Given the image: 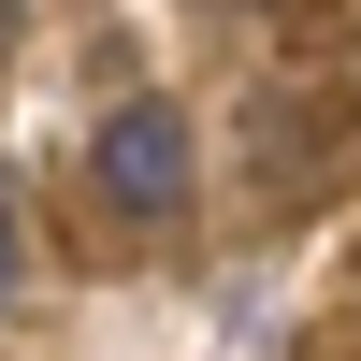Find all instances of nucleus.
<instances>
[{
  "label": "nucleus",
  "mask_w": 361,
  "mask_h": 361,
  "mask_svg": "<svg viewBox=\"0 0 361 361\" xmlns=\"http://www.w3.org/2000/svg\"><path fill=\"white\" fill-rule=\"evenodd\" d=\"M87 173H102V202L116 217H188V102H116L102 116V145H87Z\"/></svg>",
  "instance_id": "nucleus-1"
},
{
  "label": "nucleus",
  "mask_w": 361,
  "mask_h": 361,
  "mask_svg": "<svg viewBox=\"0 0 361 361\" xmlns=\"http://www.w3.org/2000/svg\"><path fill=\"white\" fill-rule=\"evenodd\" d=\"M0 260H15V231H0Z\"/></svg>",
  "instance_id": "nucleus-2"
}]
</instances>
